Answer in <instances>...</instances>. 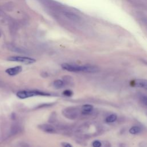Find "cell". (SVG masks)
Wrapping results in <instances>:
<instances>
[{"mask_svg": "<svg viewBox=\"0 0 147 147\" xmlns=\"http://www.w3.org/2000/svg\"><path fill=\"white\" fill-rule=\"evenodd\" d=\"M61 67L69 72H83L87 73H95L99 71V68L96 66L91 65H79L74 64L63 63L61 64Z\"/></svg>", "mask_w": 147, "mask_h": 147, "instance_id": "obj_1", "label": "cell"}, {"mask_svg": "<svg viewBox=\"0 0 147 147\" xmlns=\"http://www.w3.org/2000/svg\"><path fill=\"white\" fill-rule=\"evenodd\" d=\"M16 95L18 98L20 99H26L29 97H32L34 96H49V94L43 92L41 91L37 90H32V91H20L17 92Z\"/></svg>", "mask_w": 147, "mask_h": 147, "instance_id": "obj_2", "label": "cell"}, {"mask_svg": "<svg viewBox=\"0 0 147 147\" xmlns=\"http://www.w3.org/2000/svg\"><path fill=\"white\" fill-rule=\"evenodd\" d=\"M8 60L11 61H16L21 63L25 64H31L34 63H35L36 60L29 57H25V56H10L7 59Z\"/></svg>", "mask_w": 147, "mask_h": 147, "instance_id": "obj_3", "label": "cell"}, {"mask_svg": "<svg viewBox=\"0 0 147 147\" xmlns=\"http://www.w3.org/2000/svg\"><path fill=\"white\" fill-rule=\"evenodd\" d=\"M63 114L66 118L70 119H74L76 118L78 115V111L76 108L70 107L65 108L63 111Z\"/></svg>", "mask_w": 147, "mask_h": 147, "instance_id": "obj_4", "label": "cell"}, {"mask_svg": "<svg viewBox=\"0 0 147 147\" xmlns=\"http://www.w3.org/2000/svg\"><path fill=\"white\" fill-rule=\"evenodd\" d=\"M130 85L133 87L142 88L147 90V80L143 79H134L131 81Z\"/></svg>", "mask_w": 147, "mask_h": 147, "instance_id": "obj_5", "label": "cell"}, {"mask_svg": "<svg viewBox=\"0 0 147 147\" xmlns=\"http://www.w3.org/2000/svg\"><path fill=\"white\" fill-rule=\"evenodd\" d=\"M22 67L18 65L14 67L7 68V69H6L5 72L10 76H14L20 73L22 71Z\"/></svg>", "mask_w": 147, "mask_h": 147, "instance_id": "obj_6", "label": "cell"}, {"mask_svg": "<svg viewBox=\"0 0 147 147\" xmlns=\"http://www.w3.org/2000/svg\"><path fill=\"white\" fill-rule=\"evenodd\" d=\"M38 127L42 131L48 133H53L55 132V128L49 124H42L38 126Z\"/></svg>", "mask_w": 147, "mask_h": 147, "instance_id": "obj_7", "label": "cell"}, {"mask_svg": "<svg viewBox=\"0 0 147 147\" xmlns=\"http://www.w3.org/2000/svg\"><path fill=\"white\" fill-rule=\"evenodd\" d=\"M94 107L91 105H84L82 107V113L83 114H88L93 110Z\"/></svg>", "mask_w": 147, "mask_h": 147, "instance_id": "obj_8", "label": "cell"}, {"mask_svg": "<svg viewBox=\"0 0 147 147\" xmlns=\"http://www.w3.org/2000/svg\"><path fill=\"white\" fill-rule=\"evenodd\" d=\"M64 82L63 80L60 79H57L55 80L53 83V86L55 88L57 89L62 88L64 86Z\"/></svg>", "mask_w": 147, "mask_h": 147, "instance_id": "obj_9", "label": "cell"}, {"mask_svg": "<svg viewBox=\"0 0 147 147\" xmlns=\"http://www.w3.org/2000/svg\"><path fill=\"white\" fill-rule=\"evenodd\" d=\"M141 131V128L138 126H132L129 129V133L131 134H137Z\"/></svg>", "mask_w": 147, "mask_h": 147, "instance_id": "obj_10", "label": "cell"}, {"mask_svg": "<svg viewBox=\"0 0 147 147\" xmlns=\"http://www.w3.org/2000/svg\"><path fill=\"white\" fill-rule=\"evenodd\" d=\"M117 115L115 114H112L108 115L106 118L105 121L107 123H113V122H115L117 120Z\"/></svg>", "mask_w": 147, "mask_h": 147, "instance_id": "obj_11", "label": "cell"}, {"mask_svg": "<svg viewBox=\"0 0 147 147\" xmlns=\"http://www.w3.org/2000/svg\"><path fill=\"white\" fill-rule=\"evenodd\" d=\"M63 95L67 96H71L73 95V92L70 90H65L63 92Z\"/></svg>", "mask_w": 147, "mask_h": 147, "instance_id": "obj_12", "label": "cell"}, {"mask_svg": "<svg viewBox=\"0 0 147 147\" xmlns=\"http://www.w3.org/2000/svg\"><path fill=\"white\" fill-rule=\"evenodd\" d=\"M92 145L93 147H101L102 143L100 141H99L98 140H95L92 142Z\"/></svg>", "mask_w": 147, "mask_h": 147, "instance_id": "obj_13", "label": "cell"}, {"mask_svg": "<svg viewBox=\"0 0 147 147\" xmlns=\"http://www.w3.org/2000/svg\"><path fill=\"white\" fill-rule=\"evenodd\" d=\"M61 145L63 147H73L71 144H70L69 143H68V142H63L61 144Z\"/></svg>", "mask_w": 147, "mask_h": 147, "instance_id": "obj_14", "label": "cell"}, {"mask_svg": "<svg viewBox=\"0 0 147 147\" xmlns=\"http://www.w3.org/2000/svg\"><path fill=\"white\" fill-rule=\"evenodd\" d=\"M142 101L146 106H147V96H142Z\"/></svg>", "mask_w": 147, "mask_h": 147, "instance_id": "obj_15", "label": "cell"}, {"mask_svg": "<svg viewBox=\"0 0 147 147\" xmlns=\"http://www.w3.org/2000/svg\"><path fill=\"white\" fill-rule=\"evenodd\" d=\"M18 147H29V146L26 143H20L18 145Z\"/></svg>", "mask_w": 147, "mask_h": 147, "instance_id": "obj_16", "label": "cell"}]
</instances>
